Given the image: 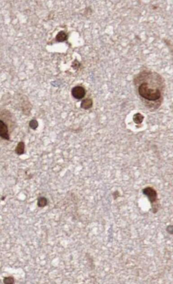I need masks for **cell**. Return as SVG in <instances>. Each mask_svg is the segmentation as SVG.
<instances>
[{"label":"cell","mask_w":173,"mask_h":284,"mask_svg":"<svg viewBox=\"0 0 173 284\" xmlns=\"http://www.w3.org/2000/svg\"><path fill=\"white\" fill-rule=\"evenodd\" d=\"M166 232L170 234V235H173V225H169L166 227Z\"/></svg>","instance_id":"obj_11"},{"label":"cell","mask_w":173,"mask_h":284,"mask_svg":"<svg viewBox=\"0 0 173 284\" xmlns=\"http://www.w3.org/2000/svg\"><path fill=\"white\" fill-rule=\"evenodd\" d=\"M68 39V35L64 31H61L57 34L55 39L58 42H62L67 40Z\"/></svg>","instance_id":"obj_7"},{"label":"cell","mask_w":173,"mask_h":284,"mask_svg":"<svg viewBox=\"0 0 173 284\" xmlns=\"http://www.w3.org/2000/svg\"><path fill=\"white\" fill-rule=\"evenodd\" d=\"M92 106H93V100L91 98H89L83 100L80 104V108L84 110L90 109V108L92 107Z\"/></svg>","instance_id":"obj_5"},{"label":"cell","mask_w":173,"mask_h":284,"mask_svg":"<svg viewBox=\"0 0 173 284\" xmlns=\"http://www.w3.org/2000/svg\"><path fill=\"white\" fill-rule=\"evenodd\" d=\"M138 92L143 99L148 101H157L162 98L160 87L149 82H144L139 85Z\"/></svg>","instance_id":"obj_1"},{"label":"cell","mask_w":173,"mask_h":284,"mask_svg":"<svg viewBox=\"0 0 173 284\" xmlns=\"http://www.w3.org/2000/svg\"><path fill=\"white\" fill-rule=\"evenodd\" d=\"M48 201L47 198L43 196L39 197L37 200V205L39 208H45L47 205Z\"/></svg>","instance_id":"obj_8"},{"label":"cell","mask_w":173,"mask_h":284,"mask_svg":"<svg viewBox=\"0 0 173 284\" xmlns=\"http://www.w3.org/2000/svg\"><path fill=\"white\" fill-rule=\"evenodd\" d=\"M71 94L74 98L76 100H80L83 99L85 97L86 91L85 88L82 86L77 85L72 89Z\"/></svg>","instance_id":"obj_3"},{"label":"cell","mask_w":173,"mask_h":284,"mask_svg":"<svg viewBox=\"0 0 173 284\" xmlns=\"http://www.w3.org/2000/svg\"><path fill=\"white\" fill-rule=\"evenodd\" d=\"M25 145L24 142L21 141L19 142L15 150V153L18 155H23L25 153Z\"/></svg>","instance_id":"obj_6"},{"label":"cell","mask_w":173,"mask_h":284,"mask_svg":"<svg viewBox=\"0 0 173 284\" xmlns=\"http://www.w3.org/2000/svg\"><path fill=\"white\" fill-rule=\"evenodd\" d=\"M143 193L147 196L150 200V202L153 205L154 203H157V192L152 187H146L143 190Z\"/></svg>","instance_id":"obj_2"},{"label":"cell","mask_w":173,"mask_h":284,"mask_svg":"<svg viewBox=\"0 0 173 284\" xmlns=\"http://www.w3.org/2000/svg\"><path fill=\"white\" fill-rule=\"evenodd\" d=\"M113 198L114 199H116L118 196H119V192L118 191H115L114 192L113 194Z\"/></svg>","instance_id":"obj_12"},{"label":"cell","mask_w":173,"mask_h":284,"mask_svg":"<svg viewBox=\"0 0 173 284\" xmlns=\"http://www.w3.org/2000/svg\"><path fill=\"white\" fill-rule=\"evenodd\" d=\"M0 136L6 140H9L10 137L8 132V126L4 121L0 120Z\"/></svg>","instance_id":"obj_4"},{"label":"cell","mask_w":173,"mask_h":284,"mask_svg":"<svg viewBox=\"0 0 173 284\" xmlns=\"http://www.w3.org/2000/svg\"><path fill=\"white\" fill-rule=\"evenodd\" d=\"M4 284H13L15 283V279L13 277H5L4 278L3 280Z\"/></svg>","instance_id":"obj_9"},{"label":"cell","mask_w":173,"mask_h":284,"mask_svg":"<svg viewBox=\"0 0 173 284\" xmlns=\"http://www.w3.org/2000/svg\"><path fill=\"white\" fill-rule=\"evenodd\" d=\"M38 122L35 119H33V120H31L30 123H29V126L33 130H36L37 128L38 127Z\"/></svg>","instance_id":"obj_10"}]
</instances>
